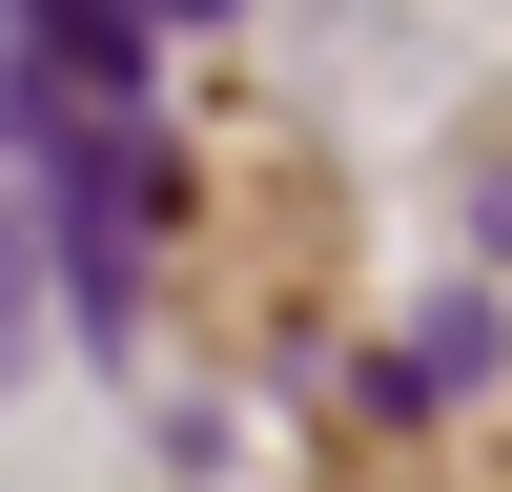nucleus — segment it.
Here are the masks:
<instances>
[{"label":"nucleus","mask_w":512,"mask_h":492,"mask_svg":"<svg viewBox=\"0 0 512 492\" xmlns=\"http://www.w3.org/2000/svg\"><path fill=\"white\" fill-rule=\"evenodd\" d=\"M41 185H62V287L123 328V308H144V205H164V144H123V123L41 103Z\"/></svg>","instance_id":"f257e3e1"},{"label":"nucleus","mask_w":512,"mask_h":492,"mask_svg":"<svg viewBox=\"0 0 512 492\" xmlns=\"http://www.w3.org/2000/svg\"><path fill=\"white\" fill-rule=\"evenodd\" d=\"M472 369H492V308H472V287H451V308L410 328V349L369 369V390H390V410H451V390H472Z\"/></svg>","instance_id":"f03ea898"},{"label":"nucleus","mask_w":512,"mask_h":492,"mask_svg":"<svg viewBox=\"0 0 512 492\" xmlns=\"http://www.w3.org/2000/svg\"><path fill=\"white\" fill-rule=\"evenodd\" d=\"M21 41H41L62 82H123V62H144V21H123V0H21Z\"/></svg>","instance_id":"7ed1b4c3"},{"label":"nucleus","mask_w":512,"mask_h":492,"mask_svg":"<svg viewBox=\"0 0 512 492\" xmlns=\"http://www.w3.org/2000/svg\"><path fill=\"white\" fill-rule=\"evenodd\" d=\"M185 21H226V0H185Z\"/></svg>","instance_id":"423d86ee"},{"label":"nucleus","mask_w":512,"mask_h":492,"mask_svg":"<svg viewBox=\"0 0 512 492\" xmlns=\"http://www.w3.org/2000/svg\"><path fill=\"white\" fill-rule=\"evenodd\" d=\"M21 328H41V246H21V185H0V369H21Z\"/></svg>","instance_id":"20e7f679"},{"label":"nucleus","mask_w":512,"mask_h":492,"mask_svg":"<svg viewBox=\"0 0 512 492\" xmlns=\"http://www.w3.org/2000/svg\"><path fill=\"white\" fill-rule=\"evenodd\" d=\"M492 246H512V164H492Z\"/></svg>","instance_id":"39448f33"}]
</instances>
